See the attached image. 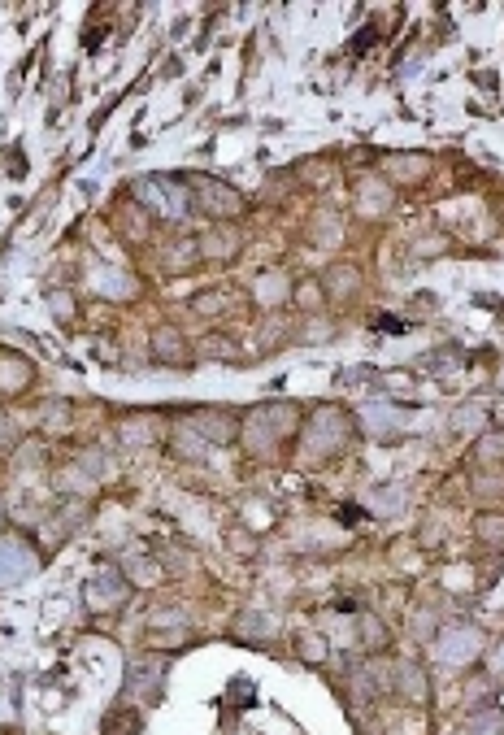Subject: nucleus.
<instances>
[{"label":"nucleus","mask_w":504,"mask_h":735,"mask_svg":"<svg viewBox=\"0 0 504 735\" xmlns=\"http://www.w3.org/2000/svg\"><path fill=\"white\" fill-rule=\"evenodd\" d=\"M326 283H331V296H348L352 292V283H361V274H357V266H331V274H326Z\"/></svg>","instance_id":"17"},{"label":"nucleus","mask_w":504,"mask_h":735,"mask_svg":"<svg viewBox=\"0 0 504 735\" xmlns=\"http://www.w3.org/2000/svg\"><path fill=\"white\" fill-rule=\"evenodd\" d=\"M135 196L153 209L157 218H187L196 209L192 188L174 174H148V179H135Z\"/></svg>","instance_id":"2"},{"label":"nucleus","mask_w":504,"mask_h":735,"mask_svg":"<svg viewBox=\"0 0 504 735\" xmlns=\"http://www.w3.org/2000/svg\"><path fill=\"white\" fill-rule=\"evenodd\" d=\"M474 462L483 466H504V431H483V440L474 444Z\"/></svg>","instance_id":"12"},{"label":"nucleus","mask_w":504,"mask_h":735,"mask_svg":"<svg viewBox=\"0 0 504 735\" xmlns=\"http://www.w3.org/2000/svg\"><path fill=\"white\" fill-rule=\"evenodd\" d=\"M348 431H352V422H348L344 409L326 405L322 414L305 427V440H300V457H305V462H326L331 453H339V448H344Z\"/></svg>","instance_id":"3"},{"label":"nucleus","mask_w":504,"mask_h":735,"mask_svg":"<svg viewBox=\"0 0 504 735\" xmlns=\"http://www.w3.org/2000/svg\"><path fill=\"white\" fill-rule=\"evenodd\" d=\"M153 348H157V361H170V366L187 361V340H183V335L174 331V327H157Z\"/></svg>","instance_id":"11"},{"label":"nucleus","mask_w":504,"mask_h":735,"mask_svg":"<svg viewBox=\"0 0 504 735\" xmlns=\"http://www.w3.org/2000/svg\"><path fill=\"white\" fill-rule=\"evenodd\" d=\"M153 422L157 418H126L122 422V440L126 444H148V440H153V431H157Z\"/></svg>","instance_id":"18"},{"label":"nucleus","mask_w":504,"mask_h":735,"mask_svg":"<svg viewBox=\"0 0 504 735\" xmlns=\"http://www.w3.org/2000/svg\"><path fill=\"white\" fill-rule=\"evenodd\" d=\"M491 666H496V670H504V644L496 649V657H491Z\"/></svg>","instance_id":"25"},{"label":"nucleus","mask_w":504,"mask_h":735,"mask_svg":"<svg viewBox=\"0 0 504 735\" xmlns=\"http://www.w3.org/2000/svg\"><path fill=\"white\" fill-rule=\"evenodd\" d=\"M48 418H53V427H66V418H70V405H48Z\"/></svg>","instance_id":"24"},{"label":"nucleus","mask_w":504,"mask_h":735,"mask_svg":"<svg viewBox=\"0 0 504 735\" xmlns=\"http://www.w3.org/2000/svg\"><path fill=\"white\" fill-rule=\"evenodd\" d=\"M126 575H131L135 583H157V579H161V570L153 566V557L135 553V557H126Z\"/></svg>","instance_id":"19"},{"label":"nucleus","mask_w":504,"mask_h":735,"mask_svg":"<svg viewBox=\"0 0 504 735\" xmlns=\"http://www.w3.org/2000/svg\"><path fill=\"white\" fill-rule=\"evenodd\" d=\"M361 422H365V431L370 435H378V440H387V435H400V409H387V405H365L361 409Z\"/></svg>","instance_id":"10"},{"label":"nucleus","mask_w":504,"mask_h":735,"mask_svg":"<svg viewBox=\"0 0 504 735\" xmlns=\"http://www.w3.org/2000/svg\"><path fill=\"white\" fill-rule=\"evenodd\" d=\"M192 201H196V209H205L209 218H235L239 209H244L235 188H226L218 179H205V174L192 179Z\"/></svg>","instance_id":"6"},{"label":"nucleus","mask_w":504,"mask_h":735,"mask_svg":"<svg viewBox=\"0 0 504 735\" xmlns=\"http://www.w3.org/2000/svg\"><path fill=\"white\" fill-rule=\"evenodd\" d=\"M483 418H487V409L474 401V405H461L452 422H457V431H478V427H483Z\"/></svg>","instance_id":"21"},{"label":"nucleus","mask_w":504,"mask_h":735,"mask_svg":"<svg viewBox=\"0 0 504 735\" xmlns=\"http://www.w3.org/2000/svg\"><path fill=\"white\" fill-rule=\"evenodd\" d=\"M187 431H196L205 444H231L239 435V422L231 409H200V414H192V422H187Z\"/></svg>","instance_id":"7"},{"label":"nucleus","mask_w":504,"mask_h":735,"mask_svg":"<svg viewBox=\"0 0 504 735\" xmlns=\"http://www.w3.org/2000/svg\"><path fill=\"white\" fill-rule=\"evenodd\" d=\"M474 535H478V544H483V548L504 553V514H478Z\"/></svg>","instance_id":"13"},{"label":"nucleus","mask_w":504,"mask_h":735,"mask_svg":"<svg viewBox=\"0 0 504 735\" xmlns=\"http://www.w3.org/2000/svg\"><path fill=\"white\" fill-rule=\"evenodd\" d=\"M148 649H183V644H192V635H187L183 627L174 631V635H157V631H148Z\"/></svg>","instance_id":"22"},{"label":"nucleus","mask_w":504,"mask_h":735,"mask_svg":"<svg viewBox=\"0 0 504 735\" xmlns=\"http://www.w3.org/2000/svg\"><path fill=\"white\" fill-rule=\"evenodd\" d=\"M478 653H483V635L474 627H448V631H439V640H435L439 666H470Z\"/></svg>","instance_id":"5"},{"label":"nucleus","mask_w":504,"mask_h":735,"mask_svg":"<svg viewBox=\"0 0 504 735\" xmlns=\"http://www.w3.org/2000/svg\"><path fill=\"white\" fill-rule=\"evenodd\" d=\"M392 688H396L400 696H405V701H409V705H426V696H431V688H426V675H422V670H418V666H409V662H405V666H400V670H396Z\"/></svg>","instance_id":"9"},{"label":"nucleus","mask_w":504,"mask_h":735,"mask_svg":"<svg viewBox=\"0 0 504 735\" xmlns=\"http://www.w3.org/2000/svg\"><path fill=\"white\" fill-rule=\"evenodd\" d=\"M140 688H153V696H157V688H161V666L157 662H153V670H144V662L131 666V692H140Z\"/></svg>","instance_id":"20"},{"label":"nucleus","mask_w":504,"mask_h":735,"mask_svg":"<svg viewBox=\"0 0 504 735\" xmlns=\"http://www.w3.org/2000/svg\"><path fill=\"white\" fill-rule=\"evenodd\" d=\"M470 735H504V714L496 705L478 709V714L470 718Z\"/></svg>","instance_id":"16"},{"label":"nucleus","mask_w":504,"mask_h":735,"mask_svg":"<svg viewBox=\"0 0 504 735\" xmlns=\"http://www.w3.org/2000/svg\"><path fill=\"white\" fill-rule=\"evenodd\" d=\"M31 383V366L22 357H0V388L5 392H22Z\"/></svg>","instance_id":"14"},{"label":"nucleus","mask_w":504,"mask_h":735,"mask_svg":"<svg viewBox=\"0 0 504 735\" xmlns=\"http://www.w3.org/2000/svg\"><path fill=\"white\" fill-rule=\"evenodd\" d=\"M296 418H300L296 405H283V401L257 405V409L248 414V422H244V440H248V448H252V453H274V448H279L287 435H292Z\"/></svg>","instance_id":"1"},{"label":"nucleus","mask_w":504,"mask_h":735,"mask_svg":"<svg viewBox=\"0 0 504 735\" xmlns=\"http://www.w3.org/2000/svg\"><path fill=\"white\" fill-rule=\"evenodd\" d=\"M361 644H365V649H383V644H387L383 622H378V618H370V614H365V635H361Z\"/></svg>","instance_id":"23"},{"label":"nucleus","mask_w":504,"mask_h":735,"mask_svg":"<svg viewBox=\"0 0 504 735\" xmlns=\"http://www.w3.org/2000/svg\"><path fill=\"white\" fill-rule=\"evenodd\" d=\"M35 575V553L18 540H0V583H22Z\"/></svg>","instance_id":"8"},{"label":"nucleus","mask_w":504,"mask_h":735,"mask_svg":"<svg viewBox=\"0 0 504 735\" xmlns=\"http://www.w3.org/2000/svg\"><path fill=\"white\" fill-rule=\"evenodd\" d=\"M426 166H431L426 157H418V153H400V157L387 161V174H396L400 183H413V179H422V174H426Z\"/></svg>","instance_id":"15"},{"label":"nucleus","mask_w":504,"mask_h":735,"mask_svg":"<svg viewBox=\"0 0 504 735\" xmlns=\"http://www.w3.org/2000/svg\"><path fill=\"white\" fill-rule=\"evenodd\" d=\"M83 596H87V609H92V614H118V609L126 605V596H131V583H126L122 570L100 566L96 575L87 579Z\"/></svg>","instance_id":"4"}]
</instances>
